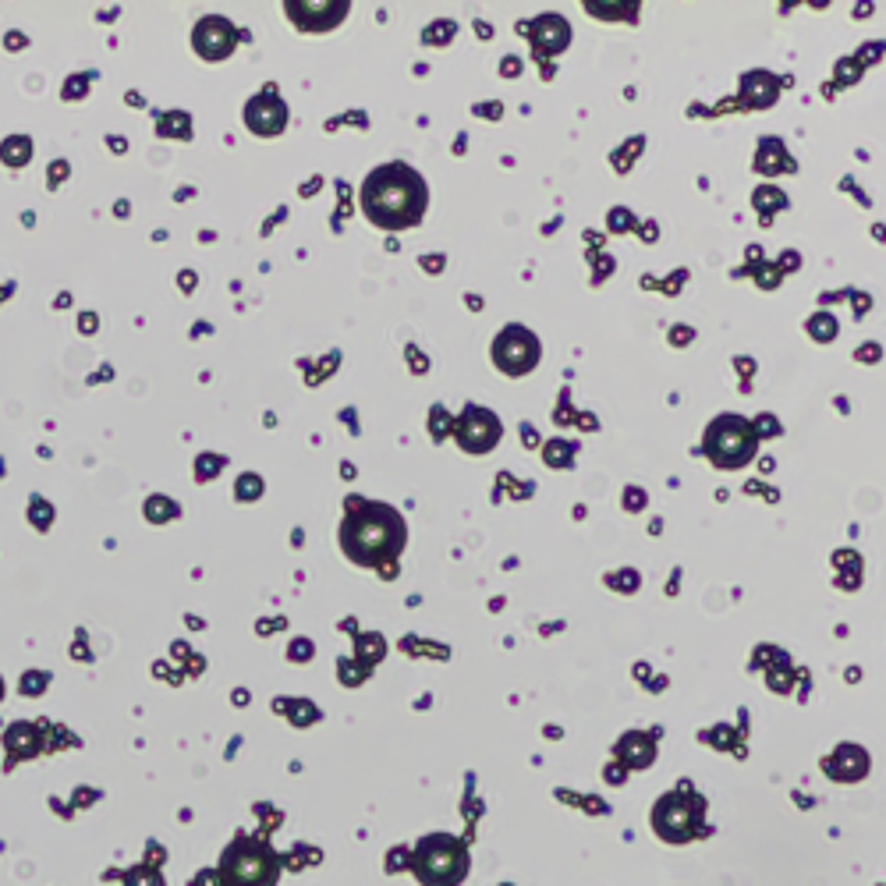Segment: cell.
Here are the masks:
<instances>
[{
  "label": "cell",
  "mask_w": 886,
  "mask_h": 886,
  "mask_svg": "<svg viewBox=\"0 0 886 886\" xmlns=\"http://www.w3.org/2000/svg\"><path fill=\"white\" fill-rule=\"evenodd\" d=\"M234 43H238V36H234L231 22H224V18H206V22L195 29V50L203 57H210V61L227 57L234 50Z\"/></svg>",
  "instance_id": "ba28073f"
},
{
  "label": "cell",
  "mask_w": 886,
  "mask_h": 886,
  "mask_svg": "<svg viewBox=\"0 0 886 886\" xmlns=\"http://www.w3.org/2000/svg\"><path fill=\"white\" fill-rule=\"evenodd\" d=\"M288 121V110L277 96H256V100L245 107V125L256 135H277Z\"/></svg>",
  "instance_id": "9c48e42d"
},
{
  "label": "cell",
  "mask_w": 886,
  "mask_h": 886,
  "mask_svg": "<svg viewBox=\"0 0 886 886\" xmlns=\"http://www.w3.org/2000/svg\"><path fill=\"white\" fill-rule=\"evenodd\" d=\"M405 546V521L387 504H362L351 500L348 518L341 525V550L355 564H383Z\"/></svg>",
  "instance_id": "7a4b0ae2"
},
{
  "label": "cell",
  "mask_w": 886,
  "mask_h": 886,
  "mask_svg": "<svg viewBox=\"0 0 886 886\" xmlns=\"http://www.w3.org/2000/svg\"><path fill=\"white\" fill-rule=\"evenodd\" d=\"M536 351L539 348H536V341H532L529 330L511 327V330H504V334H500L497 351H493V355H497V362H500V369H504V373H525V369L536 362Z\"/></svg>",
  "instance_id": "8992f818"
},
{
  "label": "cell",
  "mask_w": 886,
  "mask_h": 886,
  "mask_svg": "<svg viewBox=\"0 0 886 886\" xmlns=\"http://www.w3.org/2000/svg\"><path fill=\"white\" fill-rule=\"evenodd\" d=\"M539 39H546V50H550V54H557V50L564 47V39H568V29H564L557 18H546V22L536 29V43H539Z\"/></svg>",
  "instance_id": "30bf717a"
},
{
  "label": "cell",
  "mask_w": 886,
  "mask_h": 886,
  "mask_svg": "<svg viewBox=\"0 0 886 886\" xmlns=\"http://www.w3.org/2000/svg\"><path fill=\"white\" fill-rule=\"evenodd\" d=\"M426 181L405 164H383L362 181V213L383 231L415 227L426 213Z\"/></svg>",
  "instance_id": "6da1fadb"
},
{
  "label": "cell",
  "mask_w": 886,
  "mask_h": 886,
  "mask_svg": "<svg viewBox=\"0 0 886 886\" xmlns=\"http://www.w3.org/2000/svg\"><path fill=\"white\" fill-rule=\"evenodd\" d=\"M461 872H465V855H461V848L454 844V840H429L426 848H422V858H419V876L426 879V883L433 886H451L454 879H461Z\"/></svg>",
  "instance_id": "5b68a950"
},
{
  "label": "cell",
  "mask_w": 886,
  "mask_h": 886,
  "mask_svg": "<svg viewBox=\"0 0 886 886\" xmlns=\"http://www.w3.org/2000/svg\"><path fill=\"white\" fill-rule=\"evenodd\" d=\"M4 156H8L11 164H22V156H29V149H25L22 142H11V146L4 149Z\"/></svg>",
  "instance_id": "8fae6325"
},
{
  "label": "cell",
  "mask_w": 886,
  "mask_h": 886,
  "mask_svg": "<svg viewBox=\"0 0 886 886\" xmlns=\"http://www.w3.org/2000/svg\"><path fill=\"white\" fill-rule=\"evenodd\" d=\"M706 451L716 465H745L752 458V429L745 419H720L713 422L706 436Z\"/></svg>",
  "instance_id": "277c9868"
},
{
  "label": "cell",
  "mask_w": 886,
  "mask_h": 886,
  "mask_svg": "<svg viewBox=\"0 0 886 886\" xmlns=\"http://www.w3.org/2000/svg\"><path fill=\"white\" fill-rule=\"evenodd\" d=\"M273 872H277L273 855L263 848V844H252V840H238V844L224 855L227 886H270Z\"/></svg>",
  "instance_id": "3957f363"
},
{
  "label": "cell",
  "mask_w": 886,
  "mask_h": 886,
  "mask_svg": "<svg viewBox=\"0 0 886 886\" xmlns=\"http://www.w3.org/2000/svg\"><path fill=\"white\" fill-rule=\"evenodd\" d=\"M500 436V426L497 419H493L490 412H479V408H468L465 415H461L458 422V440L465 443L468 451H486V447H493Z\"/></svg>",
  "instance_id": "52a82bcc"
}]
</instances>
